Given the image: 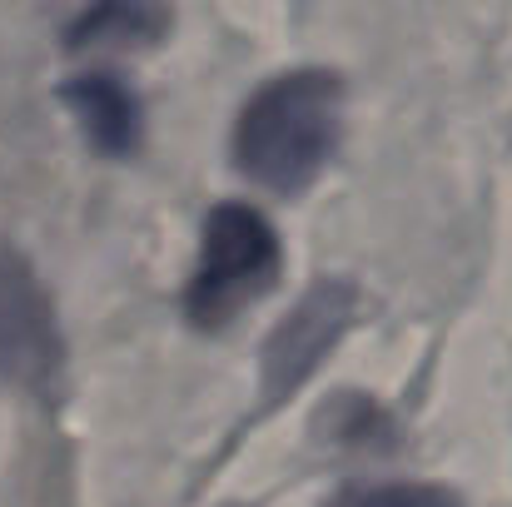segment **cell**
<instances>
[{
	"mask_svg": "<svg viewBox=\"0 0 512 507\" xmlns=\"http://www.w3.org/2000/svg\"><path fill=\"white\" fill-rule=\"evenodd\" d=\"M343 85L334 70H289L274 75L234 125V165L254 184L299 194L319 179L339 145Z\"/></svg>",
	"mask_w": 512,
	"mask_h": 507,
	"instance_id": "6da1fadb",
	"label": "cell"
},
{
	"mask_svg": "<svg viewBox=\"0 0 512 507\" xmlns=\"http://www.w3.org/2000/svg\"><path fill=\"white\" fill-rule=\"evenodd\" d=\"M279 279V234L249 204H219L199 234V264L184 294V309L199 329L229 324L244 304L269 294Z\"/></svg>",
	"mask_w": 512,
	"mask_h": 507,
	"instance_id": "7a4b0ae2",
	"label": "cell"
},
{
	"mask_svg": "<svg viewBox=\"0 0 512 507\" xmlns=\"http://www.w3.org/2000/svg\"><path fill=\"white\" fill-rule=\"evenodd\" d=\"M60 358L65 343L50 294L15 249H0V373L20 388H50Z\"/></svg>",
	"mask_w": 512,
	"mask_h": 507,
	"instance_id": "3957f363",
	"label": "cell"
},
{
	"mask_svg": "<svg viewBox=\"0 0 512 507\" xmlns=\"http://www.w3.org/2000/svg\"><path fill=\"white\" fill-rule=\"evenodd\" d=\"M353 304H358V294L343 279H324L299 299V309L264 343V403L289 398L329 358V348L353 324Z\"/></svg>",
	"mask_w": 512,
	"mask_h": 507,
	"instance_id": "277c9868",
	"label": "cell"
},
{
	"mask_svg": "<svg viewBox=\"0 0 512 507\" xmlns=\"http://www.w3.org/2000/svg\"><path fill=\"white\" fill-rule=\"evenodd\" d=\"M65 100H70V110L80 115V125H85V135H90V145L95 150H105V155H130L135 145H140V95L120 80V75H75L70 85H65Z\"/></svg>",
	"mask_w": 512,
	"mask_h": 507,
	"instance_id": "5b68a950",
	"label": "cell"
},
{
	"mask_svg": "<svg viewBox=\"0 0 512 507\" xmlns=\"http://www.w3.org/2000/svg\"><path fill=\"white\" fill-rule=\"evenodd\" d=\"M165 10L155 5H100L70 25V45H115V40H150L160 35Z\"/></svg>",
	"mask_w": 512,
	"mask_h": 507,
	"instance_id": "8992f818",
	"label": "cell"
},
{
	"mask_svg": "<svg viewBox=\"0 0 512 507\" xmlns=\"http://www.w3.org/2000/svg\"><path fill=\"white\" fill-rule=\"evenodd\" d=\"M324 507H463V503L448 488H433V483H383V488L339 493L334 503Z\"/></svg>",
	"mask_w": 512,
	"mask_h": 507,
	"instance_id": "52a82bcc",
	"label": "cell"
}]
</instances>
